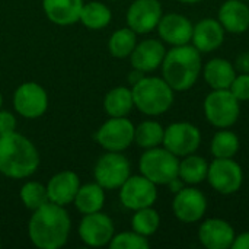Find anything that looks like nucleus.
<instances>
[{
    "label": "nucleus",
    "mask_w": 249,
    "mask_h": 249,
    "mask_svg": "<svg viewBox=\"0 0 249 249\" xmlns=\"http://www.w3.org/2000/svg\"><path fill=\"white\" fill-rule=\"evenodd\" d=\"M71 229V220L63 206L48 201L34 210L28 225L31 242L39 249H58L66 245Z\"/></svg>",
    "instance_id": "nucleus-1"
},
{
    "label": "nucleus",
    "mask_w": 249,
    "mask_h": 249,
    "mask_svg": "<svg viewBox=\"0 0 249 249\" xmlns=\"http://www.w3.org/2000/svg\"><path fill=\"white\" fill-rule=\"evenodd\" d=\"M201 55L193 44L172 47L162 61V77L175 92L193 89L203 71Z\"/></svg>",
    "instance_id": "nucleus-2"
},
{
    "label": "nucleus",
    "mask_w": 249,
    "mask_h": 249,
    "mask_svg": "<svg viewBox=\"0 0 249 249\" xmlns=\"http://www.w3.org/2000/svg\"><path fill=\"white\" fill-rule=\"evenodd\" d=\"M38 166L39 155L31 140L16 131L0 136V174L23 179L35 174Z\"/></svg>",
    "instance_id": "nucleus-3"
},
{
    "label": "nucleus",
    "mask_w": 249,
    "mask_h": 249,
    "mask_svg": "<svg viewBox=\"0 0 249 249\" xmlns=\"http://www.w3.org/2000/svg\"><path fill=\"white\" fill-rule=\"evenodd\" d=\"M134 108L149 117H159L168 112L175 101V90L163 77L143 76L131 85Z\"/></svg>",
    "instance_id": "nucleus-4"
},
{
    "label": "nucleus",
    "mask_w": 249,
    "mask_h": 249,
    "mask_svg": "<svg viewBox=\"0 0 249 249\" xmlns=\"http://www.w3.org/2000/svg\"><path fill=\"white\" fill-rule=\"evenodd\" d=\"M139 169L143 177L150 179L156 185H168L178 178L179 158L163 146L146 149L140 156Z\"/></svg>",
    "instance_id": "nucleus-5"
},
{
    "label": "nucleus",
    "mask_w": 249,
    "mask_h": 249,
    "mask_svg": "<svg viewBox=\"0 0 249 249\" xmlns=\"http://www.w3.org/2000/svg\"><path fill=\"white\" fill-rule=\"evenodd\" d=\"M204 117L210 125L219 128H231L241 115V102L229 89H212L203 102Z\"/></svg>",
    "instance_id": "nucleus-6"
},
{
    "label": "nucleus",
    "mask_w": 249,
    "mask_h": 249,
    "mask_svg": "<svg viewBox=\"0 0 249 249\" xmlns=\"http://www.w3.org/2000/svg\"><path fill=\"white\" fill-rule=\"evenodd\" d=\"M206 181L216 193L222 196H232L244 185V169L235 158L213 159V162L209 163Z\"/></svg>",
    "instance_id": "nucleus-7"
},
{
    "label": "nucleus",
    "mask_w": 249,
    "mask_h": 249,
    "mask_svg": "<svg viewBox=\"0 0 249 249\" xmlns=\"http://www.w3.org/2000/svg\"><path fill=\"white\" fill-rule=\"evenodd\" d=\"M131 175V165L121 152H108L102 155L95 168L93 177L104 190L120 188Z\"/></svg>",
    "instance_id": "nucleus-8"
},
{
    "label": "nucleus",
    "mask_w": 249,
    "mask_h": 249,
    "mask_svg": "<svg viewBox=\"0 0 249 249\" xmlns=\"http://www.w3.org/2000/svg\"><path fill=\"white\" fill-rule=\"evenodd\" d=\"M201 131L188 121H177L165 128L162 146L178 158L196 153L201 144Z\"/></svg>",
    "instance_id": "nucleus-9"
},
{
    "label": "nucleus",
    "mask_w": 249,
    "mask_h": 249,
    "mask_svg": "<svg viewBox=\"0 0 249 249\" xmlns=\"http://www.w3.org/2000/svg\"><path fill=\"white\" fill-rule=\"evenodd\" d=\"M207 197L197 185H185L178 193H175L172 200L174 216L187 225L198 223L204 219L207 213Z\"/></svg>",
    "instance_id": "nucleus-10"
},
{
    "label": "nucleus",
    "mask_w": 249,
    "mask_h": 249,
    "mask_svg": "<svg viewBox=\"0 0 249 249\" xmlns=\"http://www.w3.org/2000/svg\"><path fill=\"white\" fill-rule=\"evenodd\" d=\"M134 124L127 117H109L96 131V142L107 152H123L134 143Z\"/></svg>",
    "instance_id": "nucleus-11"
},
{
    "label": "nucleus",
    "mask_w": 249,
    "mask_h": 249,
    "mask_svg": "<svg viewBox=\"0 0 249 249\" xmlns=\"http://www.w3.org/2000/svg\"><path fill=\"white\" fill-rule=\"evenodd\" d=\"M158 200V185L146 177L130 175L120 187V201L128 210H140L152 207Z\"/></svg>",
    "instance_id": "nucleus-12"
},
{
    "label": "nucleus",
    "mask_w": 249,
    "mask_h": 249,
    "mask_svg": "<svg viewBox=\"0 0 249 249\" xmlns=\"http://www.w3.org/2000/svg\"><path fill=\"white\" fill-rule=\"evenodd\" d=\"M13 107L19 115L23 118H38L45 114L48 108V96L45 89L35 83H22L13 95Z\"/></svg>",
    "instance_id": "nucleus-13"
},
{
    "label": "nucleus",
    "mask_w": 249,
    "mask_h": 249,
    "mask_svg": "<svg viewBox=\"0 0 249 249\" xmlns=\"http://www.w3.org/2000/svg\"><path fill=\"white\" fill-rule=\"evenodd\" d=\"M115 235V228L112 219L102 213H89L85 214L79 225V236L88 245L93 248L109 245L111 239Z\"/></svg>",
    "instance_id": "nucleus-14"
},
{
    "label": "nucleus",
    "mask_w": 249,
    "mask_h": 249,
    "mask_svg": "<svg viewBox=\"0 0 249 249\" xmlns=\"http://www.w3.org/2000/svg\"><path fill=\"white\" fill-rule=\"evenodd\" d=\"M163 15L159 0H134L127 10V26L137 35L149 34L158 28Z\"/></svg>",
    "instance_id": "nucleus-15"
},
{
    "label": "nucleus",
    "mask_w": 249,
    "mask_h": 249,
    "mask_svg": "<svg viewBox=\"0 0 249 249\" xmlns=\"http://www.w3.org/2000/svg\"><path fill=\"white\" fill-rule=\"evenodd\" d=\"M236 232L233 226L220 217H209L201 220L197 238L207 249H232Z\"/></svg>",
    "instance_id": "nucleus-16"
},
{
    "label": "nucleus",
    "mask_w": 249,
    "mask_h": 249,
    "mask_svg": "<svg viewBox=\"0 0 249 249\" xmlns=\"http://www.w3.org/2000/svg\"><path fill=\"white\" fill-rule=\"evenodd\" d=\"M156 29L160 41L169 44L171 47H177L191 44L194 23L188 16L178 12H171L162 15Z\"/></svg>",
    "instance_id": "nucleus-17"
},
{
    "label": "nucleus",
    "mask_w": 249,
    "mask_h": 249,
    "mask_svg": "<svg viewBox=\"0 0 249 249\" xmlns=\"http://www.w3.org/2000/svg\"><path fill=\"white\" fill-rule=\"evenodd\" d=\"M166 51L168 50H166L163 41L155 39V38L143 39V41L137 42V45L134 47V50L130 55L131 66H133V69H136L144 74L152 73L162 66Z\"/></svg>",
    "instance_id": "nucleus-18"
},
{
    "label": "nucleus",
    "mask_w": 249,
    "mask_h": 249,
    "mask_svg": "<svg viewBox=\"0 0 249 249\" xmlns=\"http://www.w3.org/2000/svg\"><path fill=\"white\" fill-rule=\"evenodd\" d=\"M226 38V31L217 20V18H204L194 23L191 44L201 53L210 54L219 50Z\"/></svg>",
    "instance_id": "nucleus-19"
},
{
    "label": "nucleus",
    "mask_w": 249,
    "mask_h": 249,
    "mask_svg": "<svg viewBox=\"0 0 249 249\" xmlns=\"http://www.w3.org/2000/svg\"><path fill=\"white\" fill-rule=\"evenodd\" d=\"M217 20L226 34H245L249 29V3L244 0H225L217 10Z\"/></svg>",
    "instance_id": "nucleus-20"
},
{
    "label": "nucleus",
    "mask_w": 249,
    "mask_h": 249,
    "mask_svg": "<svg viewBox=\"0 0 249 249\" xmlns=\"http://www.w3.org/2000/svg\"><path fill=\"white\" fill-rule=\"evenodd\" d=\"M80 188V179L73 171H61L55 174L47 184L48 200L54 204L66 207L73 203Z\"/></svg>",
    "instance_id": "nucleus-21"
},
{
    "label": "nucleus",
    "mask_w": 249,
    "mask_h": 249,
    "mask_svg": "<svg viewBox=\"0 0 249 249\" xmlns=\"http://www.w3.org/2000/svg\"><path fill=\"white\" fill-rule=\"evenodd\" d=\"M201 74L210 89H229L238 71L232 61L223 57H214L203 64Z\"/></svg>",
    "instance_id": "nucleus-22"
},
{
    "label": "nucleus",
    "mask_w": 249,
    "mask_h": 249,
    "mask_svg": "<svg viewBox=\"0 0 249 249\" xmlns=\"http://www.w3.org/2000/svg\"><path fill=\"white\" fill-rule=\"evenodd\" d=\"M47 18L55 25H71L80 19L83 0H42Z\"/></svg>",
    "instance_id": "nucleus-23"
},
{
    "label": "nucleus",
    "mask_w": 249,
    "mask_h": 249,
    "mask_svg": "<svg viewBox=\"0 0 249 249\" xmlns=\"http://www.w3.org/2000/svg\"><path fill=\"white\" fill-rule=\"evenodd\" d=\"M209 162L204 156L197 153L187 155L179 158L178 177L184 181L185 185H198L207 179Z\"/></svg>",
    "instance_id": "nucleus-24"
},
{
    "label": "nucleus",
    "mask_w": 249,
    "mask_h": 249,
    "mask_svg": "<svg viewBox=\"0 0 249 249\" xmlns=\"http://www.w3.org/2000/svg\"><path fill=\"white\" fill-rule=\"evenodd\" d=\"M73 203L82 214L101 212L105 204V190L98 182L80 185Z\"/></svg>",
    "instance_id": "nucleus-25"
},
{
    "label": "nucleus",
    "mask_w": 249,
    "mask_h": 249,
    "mask_svg": "<svg viewBox=\"0 0 249 249\" xmlns=\"http://www.w3.org/2000/svg\"><path fill=\"white\" fill-rule=\"evenodd\" d=\"M134 108L133 92L130 88L117 86L111 89L104 99V109L109 117H127Z\"/></svg>",
    "instance_id": "nucleus-26"
},
{
    "label": "nucleus",
    "mask_w": 249,
    "mask_h": 249,
    "mask_svg": "<svg viewBox=\"0 0 249 249\" xmlns=\"http://www.w3.org/2000/svg\"><path fill=\"white\" fill-rule=\"evenodd\" d=\"M241 149V140L231 128H219L212 137L210 153L214 159H231L238 155Z\"/></svg>",
    "instance_id": "nucleus-27"
},
{
    "label": "nucleus",
    "mask_w": 249,
    "mask_h": 249,
    "mask_svg": "<svg viewBox=\"0 0 249 249\" xmlns=\"http://www.w3.org/2000/svg\"><path fill=\"white\" fill-rule=\"evenodd\" d=\"M163 134H165V128L162 127L160 123L147 120L140 123L134 128V143L144 150L158 147L162 146L163 143Z\"/></svg>",
    "instance_id": "nucleus-28"
},
{
    "label": "nucleus",
    "mask_w": 249,
    "mask_h": 249,
    "mask_svg": "<svg viewBox=\"0 0 249 249\" xmlns=\"http://www.w3.org/2000/svg\"><path fill=\"white\" fill-rule=\"evenodd\" d=\"M112 13L108 6H105L101 1H90L83 4L80 12V22L88 29H102L111 22Z\"/></svg>",
    "instance_id": "nucleus-29"
},
{
    "label": "nucleus",
    "mask_w": 249,
    "mask_h": 249,
    "mask_svg": "<svg viewBox=\"0 0 249 249\" xmlns=\"http://www.w3.org/2000/svg\"><path fill=\"white\" fill-rule=\"evenodd\" d=\"M136 45H137V34L128 26L117 29L108 41L109 53L115 58L130 57Z\"/></svg>",
    "instance_id": "nucleus-30"
},
{
    "label": "nucleus",
    "mask_w": 249,
    "mask_h": 249,
    "mask_svg": "<svg viewBox=\"0 0 249 249\" xmlns=\"http://www.w3.org/2000/svg\"><path fill=\"white\" fill-rule=\"evenodd\" d=\"M160 226V216L158 210L152 207H144L140 210H136L131 217V228L134 232L149 238L158 232Z\"/></svg>",
    "instance_id": "nucleus-31"
},
{
    "label": "nucleus",
    "mask_w": 249,
    "mask_h": 249,
    "mask_svg": "<svg viewBox=\"0 0 249 249\" xmlns=\"http://www.w3.org/2000/svg\"><path fill=\"white\" fill-rule=\"evenodd\" d=\"M19 197H20L23 206L32 212L42 207L44 204H47L50 201L47 187H44L41 182H36V181H29V182L23 184V187L20 188Z\"/></svg>",
    "instance_id": "nucleus-32"
},
{
    "label": "nucleus",
    "mask_w": 249,
    "mask_h": 249,
    "mask_svg": "<svg viewBox=\"0 0 249 249\" xmlns=\"http://www.w3.org/2000/svg\"><path fill=\"white\" fill-rule=\"evenodd\" d=\"M149 247V239L134 231L117 233L109 242L111 249H147Z\"/></svg>",
    "instance_id": "nucleus-33"
},
{
    "label": "nucleus",
    "mask_w": 249,
    "mask_h": 249,
    "mask_svg": "<svg viewBox=\"0 0 249 249\" xmlns=\"http://www.w3.org/2000/svg\"><path fill=\"white\" fill-rule=\"evenodd\" d=\"M239 102L249 101V73H238L229 88Z\"/></svg>",
    "instance_id": "nucleus-34"
},
{
    "label": "nucleus",
    "mask_w": 249,
    "mask_h": 249,
    "mask_svg": "<svg viewBox=\"0 0 249 249\" xmlns=\"http://www.w3.org/2000/svg\"><path fill=\"white\" fill-rule=\"evenodd\" d=\"M16 128V118L9 111L0 109V136L9 134Z\"/></svg>",
    "instance_id": "nucleus-35"
},
{
    "label": "nucleus",
    "mask_w": 249,
    "mask_h": 249,
    "mask_svg": "<svg viewBox=\"0 0 249 249\" xmlns=\"http://www.w3.org/2000/svg\"><path fill=\"white\" fill-rule=\"evenodd\" d=\"M233 64L238 73H249V50L241 53Z\"/></svg>",
    "instance_id": "nucleus-36"
},
{
    "label": "nucleus",
    "mask_w": 249,
    "mask_h": 249,
    "mask_svg": "<svg viewBox=\"0 0 249 249\" xmlns=\"http://www.w3.org/2000/svg\"><path fill=\"white\" fill-rule=\"evenodd\" d=\"M232 249H249V231L236 233L235 241L232 244Z\"/></svg>",
    "instance_id": "nucleus-37"
},
{
    "label": "nucleus",
    "mask_w": 249,
    "mask_h": 249,
    "mask_svg": "<svg viewBox=\"0 0 249 249\" xmlns=\"http://www.w3.org/2000/svg\"><path fill=\"white\" fill-rule=\"evenodd\" d=\"M178 1H181L184 4H197V3H200L203 0H178Z\"/></svg>",
    "instance_id": "nucleus-38"
},
{
    "label": "nucleus",
    "mask_w": 249,
    "mask_h": 249,
    "mask_svg": "<svg viewBox=\"0 0 249 249\" xmlns=\"http://www.w3.org/2000/svg\"><path fill=\"white\" fill-rule=\"evenodd\" d=\"M1 104H3V96H1V93H0V108H1Z\"/></svg>",
    "instance_id": "nucleus-39"
},
{
    "label": "nucleus",
    "mask_w": 249,
    "mask_h": 249,
    "mask_svg": "<svg viewBox=\"0 0 249 249\" xmlns=\"http://www.w3.org/2000/svg\"><path fill=\"white\" fill-rule=\"evenodd\" d=\"M244 1H247V3H249V0H244Z\"/></svg>",
    "instance_id": "nucleus-40"
},
{
    "label": "nucleus",
    "mask_w": 249,
    "mask_h": 249,
    "mask_svg": "<svg viewBox=\"0 0 249 249\" xmlns=\"http://www.w3.org/2000/svg\"><path fill=\"white\" fill-rule=\"evenodd\" d=\"M0 247H1V241H0Z\"/></svg>",
    "instance_id": "nucleus-41"
}]
</instances>
